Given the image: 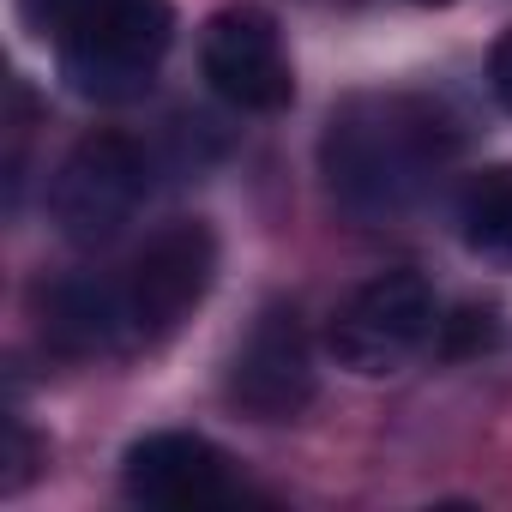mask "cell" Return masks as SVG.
Returning a JSON list of instances; mask_svg holds the SVG:
<instances>
[{
  "label": "cell",
  "mask_w": 512,
  "mask_h": 512,
  "mask_svg": "<svg viewBox=\"0 0 512 512\" xmlns=\"http://www.w3.org/2000/svg\"><path fill=\"white\" fill-rule=\"evenodd\" d=\"M19 19L61 55L67 85L97 103L151 91V73L175 43L169 0H19Z\"/></svg>",
  "instance_id": "2"
},
{
  "label": "cell",
  "mask_w": 512,
  "mask_h": 512,
  "mask_svg": "<svg viewBox=\"0 0 512 512\" xmlns=\"http://www.w3.org/2000/svg\"><path fill=\"white\" fill-rule=\"evenodd\" d=\"M229 398L260 422H290L314 398V356L296 308H266L253 320L229 362Z\"/></svg>",
  "instance_id": "7"
},
{
  "label": "cell",
  "mask_w": 512,
  "mask_h": 512,
  "mask_svg": "<svg viewBox=\"0 0 512 512\" xmlns=\"http://www.w3.org/2000/svg\"><path fill=\"white\" fill-rule=\"evenodd\" d=\"M452 151L458 127L428 97H350L326 121L320 169L350 217L386 223L428 193V181L452 163Z\"/></svg>",
  "instance_id": "1"
},
{
  "label": "cell",
  "mask_w": 512,
  "mask_h": 512,
  "mask_svg": "<svg viewBox=\"0 0 512 512\" xmlns=\"http://www.w3.org/2000/svg\"><path fill=\"white\" fill-rule=\"evenodd\" d=\"M151 163L127 133H91L67 151V163L49 181V211L67 241H109L145 199Z\"/></svg>",
  "instance_id": "5"
},
{
  "label": "cell",
  "mask_w": 512,
  "mask_h": 512,
  "mask_svg": "<svg viewBox=\"0 0 512 512\" xmlns=\"http://www.w3.org/2000/svg\"><path fill=\"white\" fill-rule=\"evenodd\" d=\"M211 278H217V235L199 223V217H175L163 223L121 284V302H127V332L133 344H163L175 338L193 308L211 296Z\"/></svg>",
  "instance_id": "4"
},
{
  "label": "cell",
  "mask_w": 512,
  "mask_h": 512,
  "mask_svg": "<svg viewBox=\"0 0 512 512\" xmlns=\"http://www.w3.org/2000/svg\"><path fill=\"white\" fill-rule=\"evenodd\" d=\"M488 320H494V314H476V308H464L458 320H440V332H446V356H470V350H482V344L494 338Z\"/></svg>",
  "instance_id": "11"
},
{
  "label": "cell",
  "mask_w": 512,
  "mask_h": 512,
  "mask_svg": "<svg viewBox=\"0 0 512 512\" xmlns=\"http://www.w3.org/2000/svg\"><path fill=\"white\" fill-rule=\"evenodd\" d=\"M121 482L145 506H205V500L229 494V458L205 434L163 428V434H145L127 446Z\"/></svg>",
  "instance_id": "8"
},
{
  "label": "cell",
  "mask_w": 512,
  "mask_h": 512,
  "mask_svg": "<svg viewBox=\"0 0 512 512\" xmlns=\"http://www.w3.org/2000/svg\"><path fill=\"white\" fill-rule=\"evenodd\" d=\"M416 7H446V0H416Z\"/></svg>",
  "instance_id": "13"
},
{
  "label": "cell",
  "mask_w": 512,
  "mask_h": 512,
  "mask_svg": "<svg viewBox=\"0 0 512 512\" xmlns=\"http://www.w3.org/2000/svg\"><path fill=\"white\" fill-rule=\"evenodd\" d=\"M199 67L211 79V91L247 115H278L296 97V73L284 55L278 25L260 7H229L205 25L199 37Z\"/></svg>",
  "instance_id": "6"
},
{
  "label": "cell",
  "mask_w": 512,
  "mask_h": 512,
  "mask_svg": "<svg viewBox=\"0 0 512 512\" xmlns=\"http://www.w3.org/2000/svg\"><path fill=\"white\" fill-rule=\"evenodd\" d=\"M458 223H464V247L482 253L494 266H512V169H488L470 181L464 205H458Z\"/></svg>",
  "instance_id": "10"
},
{
  "label": "cell",
  "mask_w": 512,
  "mask_h": 512,
  "mask_svg": "<svg viewBox=\"0 0 512 512\" xmlns=\"http://www.w3.org/2000/svg\"><path fill=\"white\" fill-rule=\"evenodd\" d=\"M43 338L61 356H103L115 344H127V302L121 290L97 284V278H61L43 296Z\"/></svg>",
  "instance_id": "9"
},
{
  "label": "cell",
  "mask_w": 512,
  "mask_h": 512,
  "mask_svg": "<svg viewBox=\"0 0 512 512\" xmlns=\"http://www.w3.org/2000/svg\"><path fill=\"white\" fill-rule=\"evenodd\" d=\"M488 91L500 109H512V31H500V43L488 49Z\"/></svg>",
  "instance_id": "12"
},
{
  "label": "cell",
  "mask_w": 512,
  "mask_h": 512,
  "mask_svg": "<svg viewBox=\"0 0 512 512\" xmlns=\"http://www.w3.org/2000/svg\"><path fill=\"white\" fill-rule=\"evenodd\" d=\"M434 332H440V308H434L428 278L422 272H380L344 296L326 344L350 374L380 380V374H398Z\"/></svg>",
  "instance_id": "3"
}]
</instances>
